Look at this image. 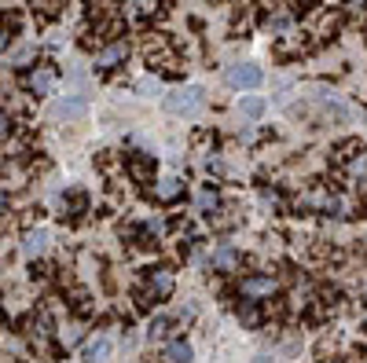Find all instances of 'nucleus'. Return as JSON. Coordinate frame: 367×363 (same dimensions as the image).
I'll list each match as a JSON object with an SVG mask.
<instances>
[{
	"label": "nucleus",
	"mask_w": 367,
	"mask_h": 363,
	"mask_svg": "<svg viewBox=\"0 0 367 363\" xmlns=\"http://www.w3.org/2000/svg\"><path fill=\"white\" fill-rule=\"evenodd\" d=\"M327 363H338V360H327Z\"/></svg>",
	"instance_id": "393cba45"
},
{
	"label": "nucleus",
	"mask_w": 367,
	"mask_h": 363,
	"mask_svg": "<svg viewBox=\"0 0 367 363\" xmlns=\"http://www.w3.org/2000/svg\"><path fill=\"white\" fill-rule=\"evenodd\" d=\"M0 48H4V34H0Z\"/></svg>",
	"instance_id": "5701e85b"
},
{
	"label": "nucleus",
	"mask_w": 367,
	"mask_h": 363,
	"mask_svg": "<svg viewBox=\"0 0 367 363\" xmlns=\"http://www.w3.org/2000/svg\"><path fill=\"white\" fill-rule=\"evenodd\" d=\"M250 363H272V360H268V356H257V360H250Z\"/></svg>",
	"instance_id": "4be33fe9"
},
{
	"label": "nucleus",
	"mask_w": 367,
	"mask_h": 363,
	"mask_svg": "<svg viewBox=\"0 0 367 363\" xmlns=\"http://www.w3.org/2000/svg\"><path fill=\"white\" fill-rule=\"evenodd\" d=\"M8 132H12V117H8L4 110H0V140H4Z\"/></svg>",
	"instance_id": "aec40b11"
},
{
	"label": "nucleus",
	"mask_w": 367,
	"mask_h": 363,
	"mask_svg": "<svg viewBox=\"0 0 367 363\" xmlns=\"http://www.w3.org/2000/svg\"><path fill=\"white\" fill-rule=\"evenodd\" d=\"M166 110L173 114V117H199L202 114V106H206V95H202V89H173V92H166Z\"/></svg>",
	"instance_id": "f257e3e1"
},
{
	"label": "nucleus",
	"mask_w": 367,
	"mask_h": 363,
	"mask_svg": "<svg viewBox=\"0 0 367 363\" xmlns=\"http://www.w3.org/2000/svg\"><path fill=\"white\" fill-rule=\"evenodd\" d=\"M279 290V283L272 279V275H246V279L239 283V294L246 297V301H265V297H272Z\"/></svg>",
	"instance_id": "f03ea898"
},
{
	"label": "nucleus",
	"mask_w": 367,
	"mask_h": 363,
	"mask_svg": "<svg viewBox=\"0 0 367 363\" xmlns=\"http://www.w3.org/2000/svg\"><path fill=\"white\" fill-rule=\"evenodd\" d=\"M129 169H133L136 180H151V162L147 158H129Z\"/></svg>",
	"instance_id": "f3484780"
},
{
	"label": "nucleus",
	"mask_w": 367,
	"mask_h": 363,
	"mask_svg": "<svg viewBox=\"0 0 367 363\" xmlns=\"http://www.w3.org/2000/svg\"><path fill=\"white\" fill-rule=\"evenodd\" d=\"M23 250H26V257H41L48 250V231H30L23 239Z\"/></svg>",
	"instance_id": "f8f14e48"
},
{
	"label": "nucleus",
	"mask_w": 367,
	"mask_h": 363,
	"mask_svg": "<svg viewBox=\"0 0 367 363\" xmlns=\"http://www.w3.org/2000/svg\"><path fill=\"white\" fill-rule=\"evenodd\" d=\"M85 110H89V103H85L81 95H70V99H59L52 106V114H56L59 121H78V117H85Z\"/></svg>",
	"instance_id": "423d86ee"
},
{
	"label": "nucleus",
	"mask_w": 367,
	"mask_h": 363,
	"mask_svg": "<svg viewBox=\"0 0 367 363\" xmlns=\"http://www.w3.org/2000/svg\"><path fill=\"white\" fill-rule=\"evenodd\" d=\"M239 250H235V246H221V250H213V257H210V264H213V268H217V272H235V268H239Z\"/></svg>",
	"instance_id": "6e6552de"
},
{
	"label": "nucleus",
	"mask_w": 367,
	"mask_h": 363,
	"mask_svg": "<svg viewBox=\"0 0 367 363\" xmlns=\"http://www.w3.org/2000/svg\"><path fill=\"white\" fill-rule=\"evenodd\" d=\"M56 84H59L56 67H34L26 73V89L34 95H52V92H56Z\"/></svg>",
	"instance_id": "7ed1b4c3"
},
{
	"label": "nucleus",
	"mask_w": 367,
	"mask_h": 363,
	"mask_svg": "<svg viewBox=\"0 0 367 363\" xmlns=\"http://www.w3.org/2000/svg\"><path fill=\"white\" fill-rule=\"evenodd\" d=\"M166 363H191V345L188 341H173L166 349Z\"/></svg>",
	"instance_id": "2eb2a0df"
},
{
	"label": "nucleus",
	"mask_w": 367,
	"mask_h": 363,
	"mask_svg": "<svg viewBox=\"0 0 367 363\" xmlns=\"http://www.w3.org/2000/svg\"><path fill=\"white\" fill-rule=\"evenodd\" d=\"M217 202H221V198H217V191H202V195H199V209H202V213H210V209H217Z\"/></svg>",
	"instance_id": "a211bd4d"
},
{
	"label": "nucleus",
	"mask_w": 367,
	"mask_h": 363,
	"mask_svg": "<svg viewBox=\"0 0 367 363\" xmlns=\"http://www.w3.org/2000/svg\"><path fill=\"white\" fill-rule=\"evenodd\" d=\"M147 294L155 297V301H166V297L173 294V272L169 268H155L147 275Z\"/></svg>",
	"instance_id": "39448f33"
},
{
	"label": "nucleus",
	"mask_w": 367,
	"mask_h": 363,
	"mask_svg": "<svg viewBox=\"0 0 367 363\" xmlns=\"http://www.w3.org/2000/svg\"><path fill=\"white\" fill-rule=\"evenodd\" d=\"M111 338H92L89 345L81 349V356H85V363H103L107 356H111Z\"/></svg>",
	"instance_id": "9d476101"
},
{
	"label": "nucleus",
	"mask_w": 367,
	"mask_h": 363,
	"mask_svg": "<svg viewBox=\"0 0 367 363\" xmlns=\"http://www.w3.org/2000/svg\"><path fill=\"white\" fill-rule=\"evenodd\" d=\"M239 114L250 117V121H257V117L265 114V99H261V95H243V99H239Z\"/></svg>",
	"instance_id": "ddd939ff"
},
{
	"label": "nucleus",
	"mask_w": 367,
	"mask_h": 363,
	"mask_svg": "<svg viewBox=\"0 0 367 363\" xmlns=\"http://www.w3.org/2000/svg\"><path fill=\"white\" fill-rule=\"evenodd\" d=\"M0 213H8V195L0 191Z\"/></svg>",
	"instance_id": "412c9836"
},
{
	"label": "nucleus",
	"mask_w": 367,
	"mask_h": 363,
	"mask_svg": "<svg viewBox=\"0 0 367 363\" xmlns=\"http://www.w3.org/2000/svg\"><path fill=\"white\" fill-rule=\"evenodd\" d=\"M345 173H349V180H353L356 187H367V154H356V158H349Z\"/></svg>",
	"instance_id": "9b49d317"
},
{
	"label": "nucleus",
	"mask_w": 367,
	"mask_h": 363,
	"mask_svg": "<svg viewBox=\"0 0 367 363\" xmlns=\"http://www.w3.org/2000/svg\"><path fill=\"white\" fill-rule=\"evenodd\" d=\"M261 81H265V73H261V67H254V62H235V67H228L232 89H257Z\"/></svg>",
	"instance_id": "20e7f679"
},
{
	"label": "nucleus",
	"mask_w": 367,
	"mask_h": 363,
	"mask_svg": "<svg viewBox=\"0 0 367 363\" xmlns=\"http://www.w3.org/2000/svg\"><path fill=\"white\" fill-rule=\"evenodd\" d=\"M147 59L151 62H162L166 70H173V56H169L166 40H151V45H147Z\"/></svg>",
	"instance_id": "4468645a"
},
{
	"label": "nucleus",
	"mask_w": 367,
	"mask_h": 363,
	"mask_svg": "<svg viewBox=\"0 0 367 363\" xmlns=\"http://www.w3.org/2000/svg\"><path fill=\"white\" fill-rule=\"evenodd\" d=\"M180 195H184V184H180L177 176H169V180H158V184H155V198L162 202V206H173V202H177Z\"/></svg>",
	"instance_id": "1a4fd4ad"
},
{
	"label": "nucleus",
	"mask_w": 367,
	"mask_h": 363,
	"mask_svg": "<svg viewBox=\"0 0 367 363\" xmlns=\"http://www.w3.org/2000/svg\"><path fill=\"white\" fill-rule=\"evenodd\" d=\"M239 319H243V327H261V312H257V308H254V301H246L243 308H239Z\"/></svg>",
	"instance_id": "dca6fc26"
},
{
	"label": "nucleus",
	"mask_w": 367,
	"mask_h": 363,
	"mask_svg": "<svg viewBox=\"0 0 367 363\" xmlns=\"http://www.w3.org/2000/svg\"><path fill=\"white\" fill-rule=\"evenodd\" d=\"M166 327H169V319H166V316H158V319H155V323H151V330H147V338H151V341H155V338H162V334H166Z\"/></svg>",
	"instance_id": "6ab92c4d"
},
{
	"label": "nucleus",
	"mask_w": 367,
	"mask_h": 363,
	"mask_svg": "<svg viewBox=\"0 0 367 363\" xmlns=\"http://www.w3.org/2000/svg\"><path fill=\"white\" fill-rule=\"evenodd\" d=\"M125 56H129V48L122 45V40H118V45H107L100 56H96V70H114Z\"/></svg>",
	"instance_id": "0eeeda50"
},
{
	"label": "nucleus",
	"mask_w": 367,
	"mask_h": 363,
	"mask_svg": "<svg viewBox=\"0 0 367 363\" xmlns=\"http://www.w3.org/2000/svg\"><path fill=\"white\" fill-rule=\"evenodd\" d=\"M349 4H360V0H349Z\"/></svg>",
	"instance_id": "b1692460"
}]
</instances>
